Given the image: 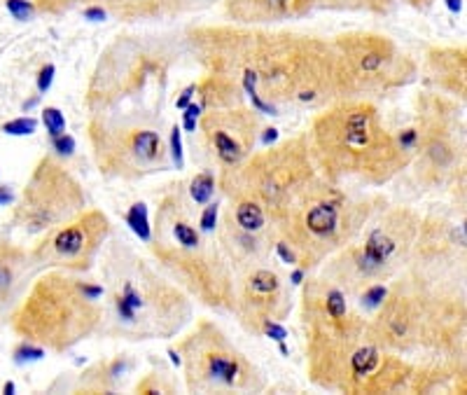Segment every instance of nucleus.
<instances>
[{"mask_svg": "<svg viewBox=\"0 0 467 395\" xmlns=\"http://www.w3.org/2000/svg\"><path fill=\"white\" fill-rule=\"evenodd\" d=\"M227 40L234 54L220 61V66H239L252 71L266 103H300L318 105L343 96L339 59L334 45L316 37L290 33H232Z\"/></svg>", "mask_w": 467, "mask_h": 395, "instance_id": "nucleus-1", "label": "nucleus"}, {"mask_svg": "<svg viewBox=\"0 0 467 395\" xmlns=\"http://www.w3.org/2000/svg\"><path fill=\"white\" fill-rule=\"evenodd\" d=\"M309 146L316 164L332 180L360 178L381 185L411 159L367 101L339 103L318 115Z\"/></svg>", "mask_w": 467, "mask_h": 395, "instance_id": "nucleus-2", "label": "nucleus"}, {"mask_svg": "<svg viewBox=\"0 0 467 395\" xmlns=\"http://www.w3.org/2000/svg\"><path fill=\"white\" fill-rule=\"evenodd\" d=\"M101 297L103 285L84 283L64 269H52L33 281L26 297L12 311V330L33 344L66 351L101 325Z\"/></svg>", "mask_w": 467, "mask_h": 395, "instance_id": "nucleus-3", "label": "nucleus"}, {"mask_svg": "<svg viewBox=\"0 0 467 395\" xmlns=\"http://www.w3.org/2000/svg\"><path fill=\"white\" fill-rule=\"evenodd\" d=\"M316 178V157L306 138H295L278 148L250 155L225 173L227 194L255 199L273 220L292 204Z\"/></svg>", "mask_w": 467, "mask_h": 395, "instance_id": "nucleus-4", "label": "nucleus"}, {"mask_svg": "<svg viewBox=\"0 0 467 395\" xmlns=\"http://www.w3.org/2000/svg\"><path fill=\"white\" fill-rule=\"evenodd\" d=\"M367 218L362 204H353L336 187L316 180L276 218L283 237L309 262L341 248Z\"/></svg>", "mask_w": 467, "mask_h": 395, "instance_id": "nucleus-5", "label": "nucleus"}, {"mask_svg": "<svg viewBox=\"0 0 467 395\" xmlns=\"http://www.w3.org/2000/svg\"><path fill=\"white\" fill-rule=\"evenodd\" d=\"M82 211L84 192L80 182L57 159L42 157L12 213V225L26 237H37L57 230Z\"/></svg>", "mask_w": 467, "mask_h": 395, "instance_id": "nucleus-6", "label": "nucleus"}, {"mask_svg": "<svg viewBox=\"0 0 467 395\" xmlns=\"http://www.w3.org/2000/svg\"><path fill=\"white\" fill-rule=\"evenodd\" d=\"M343 94H367V91H386L404 85L413 66L395 47V42L379 33H346L334 42Z\"/></svg>", "mask_w": 467, "mask_h": 395, "instance_id": "nucleus-7", "label": "nucleus"}, {"mask_svg": "<svg viewBox=\"0 0 467 395\" xmlns=\"http://www.w3.org/2000/svg\"><path fill=\"white\" fill-rule=\"evenodd\" d=\"M180 353L185 355L189 391L220 393L255 389V367L211 323L199 325V330L180 344Z\"/></svg>", "mask_w": 467, "mask_h": 395, "instance_id": "nucleus-8", "label": "nucleus"}, {"mask_svg": "<svg viewBox=\"0 0 467 395\" xmlns=\"http://www.w3.org/2000/svg\"><path fill=\"white\" fill-rule=\"evenodd\" d=\"M94 152L103 173L141 178L162 171L166 162L164 141L155 129H108L103 122L91 126Z\"/></svg>", "mask_w": 467, "mask_h": 395, "instance_id": "nucleus-9", "label": "nucleus"}, {"mask_svg": "<svg viewBox=\"0 0 467 395\" xmlns=\"http://www.w3.org/2000/svg\"><path fill=\"white\" fill-rule=\"evenodd\" d=\"M108 232L110 225L103 213L82 211L73 220L47 232V237L37 243L30 255L35 264L64 271H82L91 267Z\"/></svg>", "mask_w": 467, "mask_h": 395, "instance_id": "nucleus-10", "label": "nucleus"}, {"mask_svg": "<svg viewBox=\"0 0 467 395\" xmlns=\"http://www.w3.org/2000/svg\"><path fill=\"white\" fill-rule=\"evenodd\" d=\"M255 112L257 110H248L243 105H232L206 110L199 117L206 143L225 169L243 164L255 150L259 129Z\"/></svg>", "mask_w": 467, "mask_h": 395, "instance_id": "nucleus-11", "label": "nucleus"}, {"mask_svg": "<svg viewBox=\"0 0 467 395\" xmlns=\"http://www.w3.org/2000/svg\"><path fill=\"white\" fill-rule=\"evenodd\" d=\"M413 237H416V223L409 213H390L386 223H381L367 234L362 246L343 255V262H346V267H353L355 281H367L374 273L390 267L397 257H402L404 248L413 241Z\"/></svg>", "mask_w": 467, "mask_h": 395, "instance_id": "nucleus-12", "label": "nucleus"}, {"mask_svg": "<svg viewBox=\"0 0 467 395\" xmlns=\"http://www.w3.org/2000/svg\"><path fill=\"white\" fill-rule=\"evenodd\" d=\"M435 108L437 110L425 115V126L423 131H418L416 146H420V155H423L425 178L437 182L456 169L461 148L454 134L456 126L447 119L442 101H435Z\"/></svg>", "mask_w": 467, "mask_h": 395, "instance_id": "nucleus-13", "label": "nucleus"}, {"mask_svg": "<svg viewBox=\"0 0 467 395\" xmlns=\"http://www.w3.org/2000/svg\"><path fill=\"white\" fill-rule=\"evenodd\" d=\"M243 318L252 321V328L266 318H283L290 311V297L283 290V281L271 269H255L243 283L241 295Z\"/></svg>", "mask_w": 467, "mask_h": 395, "instance_id": "nucleus-14", "label": "nucleus"}, {"mask_svg": "<svg viewBox=\"0 0 467 395\" xmlns=\"http://www.w3.org/2000/svg\"><path fill=\"white\" fill-rule=\"evenodd\" d=\"M316 5V0H227V14L241 24H266L300 17Z\"/></svg>", "mask_w": 467, "mask_h": 395, "instance_id": "nucleus-15", "label": "nucleus"}, {"mask_svg": "<svg viewBox=\"0 0 467 395\" xmlns=\"http://www.w3.org/2000/svg\"><path fill=\"white\" fill-rule=\"evenodd\" d=\"M33 264L35 260L28 250L12 243L10 239L0 237V309L12 307Z\"/></svg>", "mask_w": 467, "mask_h": 395, "instance_id": "nucleus-16", "label": "nucleus"}, {"mask_svg": "<svg viewBox=\"0 0 467 395\" xmlns=\"http://www.w3.org/2000/svg\"><path fill=\"white\" fill-rule=\"evenodd\" d=\"M201 94V108L213 110V108H232V105H241V89L236 87L225 75H208L206 82L196 89Z\"/></svg>", "mask_w": 467, "mask_h": 395, "instance_id": "nucleus-17", "label": "nucleus"}, {"mask_svg": "<svg viewBox=\"0 0 467 395\" xmlns=\"http://www.w3.org/2000/svg\"><path fill=\"white\" fill-rule=\"evenodd\" d=\"M122 19H150L162 17L166 12H175L185 0H105Z\"/></svg>", "mask_w": 467, "mask_h": 395, "instance_id": "nucleus-18", "label": "nucleus"}, {"mask_svg": "<svg viewBox=\"0 0 467 395\" xmlns=\"http://www.w3.org/2000/svg\"><path fill=\"white\" fill-rule=\"evenodd\" d=\"M435 73L442 87L451 91H465V54L456 49H442L432 54Z\"/></svg>", "mask_w": 467, "mask_h": 395, "instance_id": "nucleus-19", "label": "nucleus"}, {"mask_svg": "<svg viewBox=\"0 0 467 395\" xmlns=\"http://www.w3.org/2000/svg\"><path fill=\"white\" fill-rule=\"evenodd\" d=\"M234 225L241 227L243 232L257 234L264 230L266 225V211L255 199H239L234 208Z\"/></svg>", "mask_w": 467, "mask_h": 395, "instance_id": "nucleus-20", "label": "nucleus"}, {"mask_svg": "<svg viewBox=\"0 0 467 395\" xmlns=\"http://www.w3.org/2000/svg\"><path fill=\"white\" fill-rule=\"evenodd\" d=\"M126 225L136 232V237H141L143 241H152V230H150V220H148V208L145 204H134L126 213Z\"/></svg>", "mask_w": 467, "mask_h": 395, "instance_id": "nucleus-21", "label": "nucleus"}, {"mask_svg": "<svg viewBox=\"0 0 467 395\" xmlns=\"http://www.w3.org/2000/svg\"><path fill=\"white\" fill-rule=\"evenodd\" d=\"M189 194H192L194 204H208L213 199V194H215V178L211 176V173H199V176L192 180V185H189Z\"/></svg>", "mask_w": 467, "mask_h": 395, "instance_id": "nucleus-22", "label": "nucleus"}, {"mask_svg": "<svg viewBox=\"0 0 467 395\" xmlns=\"http://www.w3.org/2000/svg\"><path fill=\"white\" fill-rule=\"evenodd\" d=\"M42 122H45V126H47L52 138H54V136L66 134V117L61 115L59 108H45L42 110Z\"/></svg>", "mask_w": 467, "mask_h": 395, "instance_id": "nucleus-23", "label": "nucleus"}, {"mask_svg": "<svg viewBox=\"0 0 467 395\" xmlns=\"http://www.w3.org/2000/svg\"><path fill=\"white\" fill-rule=\"evenodd\" d=\"M37 129V122L33 117H19V119H12L3 124V131L10 134V136H26V134H33Z\"/></svg>", "mask_w": 467, "mask_h": 395, "instance_id": "nucleus-24", "label": "nucleus"}, {"mask_svg": "<svg viewBox=\"0 0 467 395\" xmlns=\"http://www.w3.org/2000/svg\"><path fill=\"white\" fill-rule=\"evenodd\" d=\"M5 5H7V10H10L12 17L19 19V21L30 19L33 17V12H35V5L30 3V0H5Z\"/></svg>", "mask_w": 467, "mask_h": 395, "instance_id": "nucleus-25", "label": "nucleus"}, {"mask_svg": "<svg viewBox=\"0 0 467 395\" xmlns=\"http://www.w3.org/2000/svg\"><path fill=\"white\" fill-rule=\"evenodd\" d=\"M386 297H388V288H384V285H367L365 295H362V302L367 304V307H381Z\"/></svg>", "mask_w": 467, "mask_h": 395, "instance_id": "nucleus-26", "label": "nucleus"}, {"mask_svg": "<svg viewBox=\"0 0 467 395\" xmlns=\"http://www.w3.org/2000/svg\"><path fill=\"white\" fill-rule=\"evenodd\" d=\"M42 355H45V348L35 346L33 341H26V344H21L17 351H14V358H17L19 362H24V360H40Z\"/></svg>", "mask_w": 467, "mask_h": 395, "instance_id": "nucleus-27", "label": "nucleus"}, {"mask_svg": "<svg viewBox=\"0 0 467 395\" xmlns=\"http://www.w3.org/2000/svg\"><path fill=\"white\" fill-rule=\"evenodd\" d=\"M320 5H332V7H379L386 0H316Z\"/></svg>", "mask_w": 467, "mask_h": 395, "instance_id": "nucleus-28", "label": "nucleus"}, {"mask_svg": "<svg viewBox=\"0 0 467 395\" xmlns=\"http://www.w3.org/2000/svg\"><path fill=\"white\" fill-rule=\"evenodd\" d=\"M218 204H208V208H206L203 213H201V218H199V225H201V232H206V234H211L213 230H215V225H218Z\"/></svg>", "mask_w": 467, "mask_h": 395, "instance_id": "nucleus-29", "label": "nucleus"}, {"mask_svg": "<svg viewBox=\"0 0 467 395\" xmlns=\"http://www.w3.org/2000/svg\"><path fill=\"white\" fill-rule=\"evenodd\" d=\"M171 157L178 169H182V141H180V126L171 129Z\"/></svg>", "mask_w": 467, "mask_h": 395, "instance_id": "nucleus-30", "label": "nucleus"}, {"mask_svg": "<svg viewBox=\"0 0 467 395\" xmlns=\"http://www.w3.org/2000/svg\"><path fill=\"white\" fill-rule=\"evenodd\" d=\"M203 108L199 103H189L185 108V117H182V124H185L187 131H196V119L201 117Z\"/></svg>", "mask_w": 467, "mask_h": 395, "instance_id": "nucleus-31", "label": "nucleus"}, {"mask_svg": "<svg viewBox=\"0 0 467 395\" xmlns=\"http://www.w3.org/2000/svg\"><path fill=\"white\" fill-rule=\"evenodd\" d=\"M259 328L264 330V334H269L271 339H276V341H283L288 337V330L283 328V325H278L276 321H271V318H266V321H262V325Z\"/></svg>", "mask_w": 467, "mask_h": 395, "instance_id": "nucleus-32", "label": "nucleus"}, {"mask_svg": "<svg viewBox=\"0 0 467 395\" xmlns=\"http://www.w3.org/2000/svg\"><path fill=\"white\" fill-rule=\"evenodd\" d=\"M52 143H54V150L59 152V155H73V150H75V138H73V136L61 134V136H54Z\"/></svg>", "mask_w": 467, "mask_h": 395, "instance_id": "nucleus-33", "label": "nucleus"}, {"mask_svg": "<svg viewBox=\"0 0 467 395\" xmlns=\"http://www.w3.org/2000/svg\"><path fill=\"white\" fill-rule=\"evenodd\" d=\"M52 80H54V66H45L42 71H40V75H37V91L40 94H45L49 87H52Z\"/></svg>", "mask_w": 467, "mask_h": 395, "instance_id": "nucleus-34", "label": "nucleus"}, {"mask_svg": "<svg viewBox=\"0 0 467 395\" xmlns=\"http://www.w3.org/2000/svg\"><path fill=\"white\" fill-rule=\"evenodd\" d=\"M276 250H278V255H280L285 262H290V264L297 262V253H295L292 248H288V241H278V243H276Z\"/></svg>", "mask_w": 467, "mask_h": 395, "instance_id": "nucleus-35", "label": "nucleus"}, {"mask_svg": "<svg viewBox=\"0 0 467 395\" xmlns=\"http://www.w3.org/2000/svg\"><path fill=\"white\" fill-rule=\"evenodd\" d=\"M68 3H73V0H37V7L40 10H47V12H57V10H61V7H66Z\"/></svg>", "mask_w": 467, "mask_h": 395, "instance_id": "nucleus-36", "label": "nucleus"}, {"mask_svg": "<svg viewBox=\"0 0 467 395\" xmlns=\"http://www.w3.org/2000/svg\"><path fill=\"white\" fill-rule=\"evenodd\" d=\"M194 91H196V85L187 87L185 91H182V96L178 98V101H175V105H178V108H187L189 101H192V96H194Z\"/></svg>", "mask_w": 467, "mask_h": 395, "instance_id": "nucleus-37", "label": "nucleus"}, {"mask_svg": "<svg viewBox=\"0 0 467 395\" xmlns=\"http://www.w3.org/2000/svg\"><path fill=\"white\" fill-rule=\"evenodd\" d=\"M84 17L91 19V21H103L105 19V10H103V7H89V10H84Z\"/></svg>", "mask_w": 467, "mask_h": 395, "instance_id": "nucleus-38", "label": "nucleus"}, {"mask_svg": "<svg viewBox=\"0 0 467 395\" xmlns=\"http://www.w3.org/2000/svg\"><path fill=\"white\" fill-rule=\"evenodd\" d=\"M12 201V192L7 185H0V206H5V204Z\"/></svg>", "mask_w": 467, "mask_h": 395, "instance_id": "nucleus-39", "label": "nucleus"}, {"mask_svg": "<svg viewBox=\"0 0 467 395\" xmlns=\"http://www.w3.org/2000/svg\"><path fill=\"white\" fill-rule=\"evenodd\" d=\"M276 138H278V131H276V129H266V134H264V146H269V143H273Z\"/></svg>", "mask_w": 467, "mask_h": 395, "instance_id": "nucleus-40", "label": "nucleus"}, {"mask_svg": "<svg viewBox=\"0 0 467 395\" xmlns=\"http://www.w3.org/2000/svg\"><path fill=\"white\" fill-rule=\"evenodd\" d=\"M447 5H449V10H451V12H461L463 0H447Z\"/></svg>", "mask_w": 467, "mask_h": 395, "instance_id": "nucleus-41", "label": "nucleus"}, {"mask_svg": "<svg viewBox=\"0 0 467 395\" xmlns=\"http://www.w3.org/2000/svg\"><path fill=\"white\" fill-rule=\"evenodd\" d=\"M402 3H407V5H413V7H425V5H430L432 0H402Z\"/></svg>", "mask_w": 467, "mask_h": 395, "instance_id": "nucleus-42", "label": "nucleus"}, {"mask_svg": "<svg viewBox=\"0 0 467 395\" xmlns=\"http://www.w3.org/2000/svg\"><path fill=\"white\" fill-rule=\"evenodd\" d=\"M302 278H304V271H295V273H292V283H295V285H300Z\"/></svg>", "mask_w": 467, "mask_h": 395, "instance_id": "nucleus-43", "label": "nucleus"}, {"mask_svg": "<svg viewBox=\"0 0 467 395\" xmlns=\"http://www.w3.org/2000/svg\"><path fill=\"white\" fill-rule=\"evenodd\" d=\"M14 391V384L10 382V384H5V393H12Z\"/></svg>", "mask_w": 467, "mask_h": 395, "instance_id": "nucleus-44", "label": "nucleus"}]
</instances>
